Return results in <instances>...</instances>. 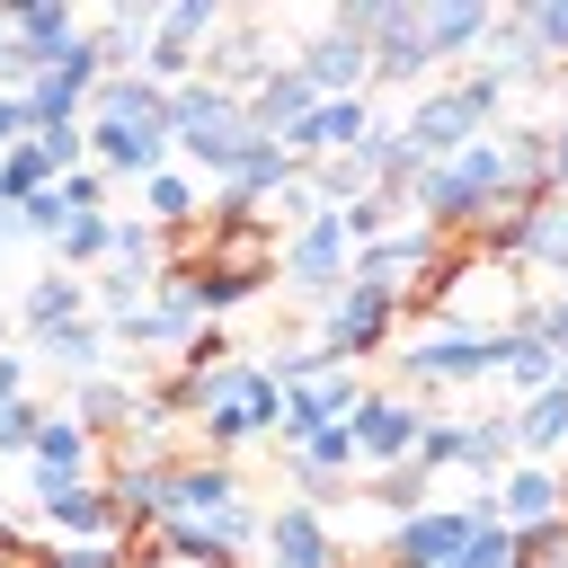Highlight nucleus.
Segmentation results:
<instances>
[{"instance_id":"f257e3e1","label":"nucleus","mask_w":568,"mask_h":568,"mask_svg":"<svg viewBox=\"0 0 568 568\" xmlns=\"http://www.w3.org/2000/svg\"><path fill=\"white\" fill-rule=\"evenodd\" d=\"M506 71H462V80H444V89H426L408 115H399V133H408V151H417V169H435V160H453V151H470L479 133H488V115L506 106Z\"/></svg>"},{"instance_id":"f03ea898","label":"nucleus","mask_w":568,"mask_h":568,"mask_svg":"<svg viewBox=\"0 0 568 568\" xmlns=\"http://www.w3.org/2000/svg\"><path fill=\"white\" fill-rule=\"evenodd\" d=\"M275 426H284V382L266 364H222L204 382V399H195V453H222L231 462L240 444H257Z\"/></svg>"},{"instance_id":"7ed1b4c3","label":"nucleus","mask_w":568,"mask_h":568,"mask_svg":"<svg viewBox=\"0 0 568 568\" xmlns=\"http://www.w3.org/2000/svg\"><path fill=\"white\" fill-rule=\"evenodd\" d=\"M169 524H204V532H222L231 550L266 541V515L240 497V470H231L222 453H178V462H169Z\"/></svg>"},{"instance_id":"20e7f679","label":"nucleus","mask_w":568,"mask_h":568,"mask_svg":"<svg viewBox=\"0 0 568 568\" xmlns=\"http://www.w3.org/2000/svg\"><path fill=\"white\" fill-rule=\"evenodd\" d=\"M399 373H408L417 390L488 382V373H506V328H417L408 355H399Z\"/></svg>"},{"instance_id":"39448f33","label":"nucleus","mask_w":568,"mask_h":568,"mask_svg":"<svg viewBox=\"0 0 568 568\" xmlns=\"http://www.w3.org/2000/svg\"><path fill=\"white\" fill-rule=\"evenodd\" d=\"M284 293H302V302H337L346 293V275H355V240H346V213H311L302 231H284Z\"/></svg>"},{"instance_id":"423d86ee","label":"nucleus","mask_w":568,"mask_h":568,"mask_svg":"<svg viewBox=\"0 0 568 568\" xmlns=\"http://www.w3.org/2000/svg\"><path fill=\"white\" fill-rule=\"evenodd\" d=\"M399 328H408V302H399L390 284H346V293L320 311V346H328L337 364H346V355H355V364H364V355H382Z\"/></svg>"},{"instance_id":"0eeeda50","label":"nucleus","mask_w":568,"mask_h":568,"mask_svg":"<svg viewBox=\"0 0 568 568\" xmlns=\"http://www.w3.org/2000/svg\"><path fill=\"white\" fill-rule=\"evenodd\" d=\"M346 426H355V470L373 479V470H399V462H417L426 399H408V390H364V408H355Z\"/></svg>"},{"instance_id":"6e6552de","label":"nucleus","mask_w":568,"mask_h":568,"mask_svg":"<svg viewBox=\"0 0 568 568\" xmlns=\"http://www.w3.org/2000/svg\"><path fill=\"white\" fill-rule=\"evenodd\" d=\"M169 151H178V133L160 124V115H89V160L106 169V178H160L169 169Z\"/></svg>"},{"instance_id":"1a4fd4ad","label":"nucleus","mask_w":568,"mask_h":568,"mask_svg":"<svg viewBox=\"0 0 568 568\" xmlns=\"http://www.w3.org/2000/svg\"><path fill=\"white\" fill-rule=\"evenodd\" d=\"M36 515L53 541H124L106 479H36Z\"/></svg>"},{"instance_id":"9d476101","label":"nucleus","mask_w":568,"mask_h":568,"mask_svg":"<svg viewBox=\"0 0 568 568\" xmlns=\"http://www.w3.org/2000/svg\"><path fill=\"white\" fill-rule=\"evenodd\" d=\"M106 497H115V524L124 541H151L169 524V462H142V453H106Z\"/></svg>"},{"instance_id":"9b49d317","label":"nucleus","mask_w":568,"mask_h":568,"mask_svg":"<svg viewBox=\"0 0 568 568\" xmlns=\"http://www.w3.org/2000/svg\"><path fill=\"white\" fill-rule=\"evenodd\" d=\"M470 532H479L470 506H417V515L390 524V550H382V559H390V568H453Z\"/></svg>"},{"instance_id":"f8f14e48","label":"nucleus","mask_w":568,"mask_h":568,"mask_svg":"<svg viewBox=\"0 0 568 568\" xmlns=\"http://www.w3.org/2000/svg\"><path fill=\"white\" fill-rule=\"evenodd\" d=\"M364 133H373V106H364V98H320V106L284 133V151H293L302 169H320V160H355Z\"/></svg>"},{"instance_id":"ddd939ff","label":"nucleus","mask_w":568,"mask_h":568,"mask_svg":"<svg viewBox=\"0 0 568 568\" xmlns=\"http://www.w3.org/2000/svg\"><path fill=\"white\" fill-rule=\"evenodd\" d=\"M266 568H346V550H337V532L311 497H284L266 515Z\"/></svg>"},{"instance_id":"4468645a","label":"nucleus","mask_w":568,"mask_h":568,"mask_svg":"<svg viewBox=\"0 0 568 568\" xmlns=\"http://www.w3.org/2000/svg\"><path fill=\"white\" fill-rule=\"evenodd\" d=\"M364 408V382L337 364V373H320V382H302V390H284V426H275V444L293 453V444H311L320 426H346Z\"/></svg>"},{"instance_id":"2eb2a0df","label":"nucleus","mask_w":568,"mask_h":568,"mask_svg":"<svg viewBox=\"0 0 568 568\" xmlns=\"http://www.w3.org/2000/svg\"><path fill=\"white\" fill-rule=\"evenodd\" d=\"M488 506H497V524H506V532H541V524H559V515H568V479H559L550 462H515V470L488 488Z\"/></svg>"},{"instance_id":"dca6fc26","label":"nucleus","mask_w":568,"mask_h":568,"mask_svg":"<svg viewBox=\"0 0 568 568\" xmlns=\"http://www.w3.org/2000/svg\"><path fill=\"white\" fill-rule=\"evenodd\" d=\"M293 62L311 71V89H320V98H364V80H373V44H364V36H346V27H320Z\"/></svg>"},{"instance_id":"f3484780","label":"nucleus","mask_w":568,"mask_h":568,"mask_svg":"<svg viewBox=\"0 0 568 568\" xmlns=\"http://www.w3.org/2000/svg\"><path fill=\"white\" fill-rule=\"evenodd\" d=\"M311 106H320V89H311V71H302V62H275V71L248 89V124H257V133H293Z\"/></svg>"},{"instance_id":"a211bd4d","label":"nucleus","mask_w":568,"mask_h":568,"mask_svg":"<svg viewBox=\"0 0 568 568\" xmlns=\"http://www.w3.org/2000/svg\"><path fill=\"white\" fill-rule=\"evenodd\" d=\"M27 470H36V479H98V435L62 408V417H44V435H36V453H27Z\"/></svg>"},{"instance_id":"6ab92c4d","label":"nucleus","mask_w":568,"mask_h":568,"mask_svg":"<svg viewBox=\"0 0 568 568\" xmlns=\"http://www.w3.org/2000/svg\"><path fill=\"white\" fill-rule=\"evenodd\" d=\"M488 0H426L417 9V36H426V53L435 62H453V53H470V44H488Z\"/></svg>"},{"instance_id":"aec40b11","label":"nucleus","mask_w":568,"mask_h":568,"mask_svg":"<svg viewBox=\"0 0 568 568\" xmlns=\"http://www.w3.org/2000/svg\"><path fill=\"white\" fill-rule=\"evenodd\" d=\"M559 373H568V364H559V346H550L541 328H524V320H515V328H506V390H515V408H524V399H541V390H559Z\"/></svg>"},{"instance_id":"412c9836","label":"nucleus","mask_w":568,"mask_h":568,"mask_svg":"<svg viewBox=\"0 0 568 568\" xmlns=\"http://www.w3.org/2000/svg\"><path fill=\"white\" fill-rule=\"evenodd\" d=\"M18 320L36 328V337H53V328H71V320H89V275H36L27 284V302H18Z\"/></svg>"},{"instance_id":"4be33fe9","label":"nucleus","mask_w":568,"mask_h":568,"mask_svg":"<svg viewBox=\"0 0 568 568\" xmlns=\"http://www.w3.org/2000/svg\"><path fill=\"white\" fill-rule=\"evenodd\" d=\"M36 346H44V364H53L62 382H98L115 328H106V320H71V328H53V337H36Z\"/></svg>"},{"instance_id":"5701e85b","label":"nucleus","mask_w":568,"mask_h":568,"mask_svg":"<svg viewBox=\"0 0 568 568\" xmlns=\"http://www.w3.org/2000/svg\"><path fill=\"white\" fill-rule=\"evenodd\" d=\"M426 71H435V53H426V36H417V9H399V18L373 36V80L408 89V80H426Z\"/></svg>"},{"instance_id":"b1692460","label":"nucleus","mask_w":568,"mask_h":568,"mask_svg":"<svg viewBox=\"0 0 568 568\" xmlns=\"http://www.w3.org/2000/svg\"><path fill=\"white\" fill-rule=\"evenodd\" d=\"M142 222L151 231H178V222H204V178L195 169H160V178H142Z\"/></svg>"},{"instance_id":"393cba45","label":"nucleus","mask_w":568,"mask_h":568,"mask_svg":"<svg viewBox=\"0 0 568 568\" xmlns=\"http://www.w3.org/2000/svg\"><path fill=\"white\" fill-rule=\"evenodd\" d=\"M559 444H568V382L515 408V453H524V462H550Z\"/></svg>"},{"instance_id":"a878e982","label":"nucleus","mask_w":568,"mask_h":568,"mask_svg":"<svg viewBox=\"0 0 568 568\" xmlns=\"http://www.w3.org/2000/svg\"><path fill=\"white\" fill-rule=\"evenodd\" d=\"M53 257H62V275H89V266H106V257H115V213H80V222L53 240Z\"/></svg>"},{"instance_id":"bb28decb","label":"nucleus","mask_w":568,"mask_h":568,"mask_svg":"<svg viewBox=\"0 0 568 568\" xmlns=\"http://www.w3.org/2000/svg\"><path fill=\"white\" fill-rule=\"evenodd\" d=\"M71 417L98 435V426H115V417H142V390H133V382H106V373H98V382H71Z\"/></svg>"},{"instance_id":"cd10ccee","label":"nucleus","mask_w":568,"mask_h":568,"mask_svg":"<svg viewBox=\"0 0 568 568\" xmlns=\"http://www.w3.org/2000/svg\"><path fill=\"white\" fill-rule=\"evenodd\" d=\"M541 62H550V53L532 44L524 18H497V27H488V71H506V80H541Z\"/></svg>"},{"instance_id":"c85d7f7f","label":"nucleus","mask_w":568,"mask_h":568,"mask_svg":"<svg viewBox=\"0 0 568 568\" xmlns=\"http://www.w3.org/2000/svg\"><path fill=\"white\" fill-rule=\"evenodd\" d=\"M160 36L186 44V53H204V44L222 36V0H178V9H160Z\"/></svg>"},{"instance_id":"c756f323","label":"nucleus","mask_w":568,"mask_h":568,"mask_svg":"<svg viewBox=\"0 0 568 568\" xmlns=\"http://www.w3.org/2000/svg\"><path fill=\"white\" fill-rule=\"evenodd\" d=\"M462 453H470V417H426L417 470H426V479H435V470H462Z\"/></svg>"},{"instance_id":"7c9ffc66","label":"nucleus","mask_w":568,"mask_h":568,"mask_svg":"<svg viewBox=\"0 0 568 568\" xmlns=\"http://www.w3.org/2000/svg\"><path fill=\"white\" fill-rule=\"evenodd\" d=\"M44 186H53V160L36 151V133H27L18 151H0V195H9V204H27V195H44Z\"/></svg>"},{"instance_id":"2f4dec72","label":"nucleus","mask_w":568,"mask_h":568,"mask_svg":"<svg viewBox=\"0 0 568 568\" xmlns=\"http://www.w3.org/2000/svg\"><path fill=\"white\" fill-rule=\"evenodd\" d=\"M532 266H550L559 284H568V195H550L541 213H532V248H524Z\"/></svg>"},{"instance_id":"473e14b6","label":"nucleus","mask_w":568,"mask_h":568,"mask_svg":"<svg viewBox=\"0 0 568 568\" xmlns=\"http://www.w3.org/2000/svg\"><path fill=\"white\" fill-rule=\"evenodd\" d=\"M266 373H275L284 390H302V382H320V373H337V355H328V346L311 337V346H275V355H266Z\"/></svg>"},{"instance_id":"72a5a7b5","label":"nucleus","mask_w":568,"mask_h":568,"mask_svg":"<svg viewBox=\"0 0 568 568\" xmlns=\"http://www.w3.org/2000/svg\"><path fill=\"white\" fill-rule=\"evenodd\" d=\"M311 186H320V204H355V195H373L364 160H320V169H311Z\"/></svg>"},{"instance_id":"f704fd0d","label":"nucleus","mask_w":568,"mask_h":568,"mask_svg":"<svg viewBox=\"0 0 568 568\" xmlns=\"http://www.w3.org/2000/svg\"><path fill=\"white\" fill-rule=\"evenodd\" d=\"M515 550H524V541H515L506 524H479V532L462 541V559H453V568H515Z\"/></svg>"},{"instance_id":"c9c22d12","label":"nucleus","mask_w":568,"mask_h":568,"mask_svg":"<svg viewBox=\"0 0 568 568\" xmlns=\"http://www.w3.org/2000/svg\"><path fill=\"white\" fill-rule=\"evenodd\" d=\"M417 488H426V470H417V462H399V470H373V497L390 506V524H399V515H417Z\"/></svg>"},{"instance_id":"e433bc0d","label":"nucleus","mask_w":568,"mask_h":568,"mask_svg":"<svg viewBox=\"0 0 568 568\" xmlns=\"http://www.w3.org/2000/svg\"><path fill=\"white\" fill-rule=\"evenodd\" d=\"M524 27H532V44H541L550 62H568V0H532Z\"/></svg>"},{"instance_id":"4c0bfd02","label":"nucleus","mask_w":568,"mask_h":568,"mask_svg":"<svg viewBox=\"0 0 568 568\" xmlns=\"http://www.w3.org/2000/svg\"><path fill=\"white\" fill-rule=\"evenodd\" d=\"M524 550H515V568H568V515L559 524H541V532H515Z\"/></svg>"},{"instance_id":"58836bf2","label":"nucleus","mask_w":568,"mask_h":568,"mask_svg":"<svg viewBox=\"0 0 568 568\" xmlns=\"http://www.w3.org/2000/svg\"><path fill=\"white\" fill-rule=\"evenodd\" d=\"M399 9H408V0H346V9L328 18V27H346V36H364V44H373V36H382V27L399 18Z\"/></svg>"},{"instance_id":"ea45409f","label":"nucleus","mask_w":568,"mask_h":568,"mask_svg":"<svg viewBox=\"0 0 568 568\" xmlns=\"http://www.w3.org/2000/svg\"><path fill=\"white\" fill-rule=\"evenodd\" d=\"M106 195H115V178H106V169H98V160H89V169H71V178H62V204H71V213H106Z\"/></svg>"},{"instance_id":"a19ab883","label":"nucleus","mask_w":568,"mask_h":568,"mask_svg":"<svg viewBox=\"0 0 568 568\" xmlns=\"http://www.w3.org/2000/svg\"><path fill=\"white\" fill-rule=\"evenodd\" d=\"M36 133V115H27V89H0V151H18Z\"/></svg>"},{"instance_id":"79ce46f5","label":"nucleus","mask_w":568,"mask_h":568,"mask_svg":"<svg viewBox=\"0 0 568 568\" xmlns=\"http://www.w3.org/2000/svg\"><path fill=\"white\" fill-rule=\"evenodd\" d=\"M27 399V355H0V408Z\"/></svg>"},{"instance_id":"37998d69","label":"nucleus","mask_w":568,"mask_h":568,"mask_svg":"<svg viewBox=\"0 0 568 568\" xmlns=\"http://www.w3.org/2000/svg\"><path fill=\"white\" fill-rule=\"evenodd\" d=\"M550 186H559V195H568V115H559V124H550Z\"/></svg>"},{"instance_id":"c03bdc74","label":"nucleus","mask_w":568,"mask_h":568,"mask_svg":"<svg viewBox=\"0 0 568 568\" xmlns=\"http://www.w3.org/2000/svg\"><path fill=\"white\" fill-rule=\"evenodd\" d=\"M0 355H9V346H0Z\"/></svg>"},{"instance_id":"a18cd8bd","label":"nucleus","mask_w":568,"mask_h":568,"mask_svg":"<svg viewBox=\"0 0 568 568\" xmlns=\"http://www.w3.org/2000/svg\"><path fill=\"white\" fill-rule=\"evenodd\" d=\"M382 568H390V559H382Z\"/></svg>"}]
</instances>
